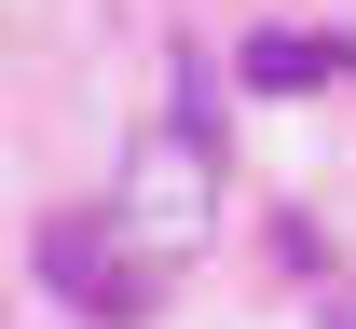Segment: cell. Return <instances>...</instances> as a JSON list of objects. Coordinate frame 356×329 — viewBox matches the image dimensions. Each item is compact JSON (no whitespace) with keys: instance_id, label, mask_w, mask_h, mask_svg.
Wrapping results in <instances>:
<instances>
[{"instance_id":"obj_4","label":"cell","mask_w":356,"mask_h":329,"mask_svg":"<svg viewBox=\"0 0 356 329\" xmlns=\"http://www.w3.org/2000/svg\"><path fill=\"white\" fill-rule=\"evenodd\" d=\"M329 329H356V302H343V288H329Z\"/></svg>"},{"instance_id":"obj_1","label":"cell","mask_w":356,"mask_h":329,"mask_svg":"<svg viewBox=\"0 0 356 329\" xmlns=\"http://www.w3.org/2000/svg\"><path fill=\"white\" fill-rule=\"evenodd\" d=\"M206 206H220V124L178 110V124H151V138L124 151V234L192 247V234H206Z\"/></svg>"},{"instance_id":"obj_2","label":"cell","mask_w":356,"mask_h":329,"mask_svg":"<svg viewBox=\"0 0 356 329\" xmlns=\"http://www.w3.org/2000/svg\"><path fill=\"white\" fill-rule=\"evenodd\" d=\"M110 234H124V206H55V220H42V288H69L96 329H137V316H151V275L110 261Z\"/></svg>"},{"instance_id":"obj_3","label":"cell","mask_w":356,"mask_h":329,"mask_svg":"<svg viewBox=\"0 0 356 329\" xmlns=\"http://www.w3.org/2000/svg\"><path fill=\"white\" fill-rule=\"evenodd\" d=\"M343 69H356V42H329V28H261V42H247V83H261V96L343 83Z\"/></svg>"}]
</instances>
